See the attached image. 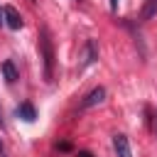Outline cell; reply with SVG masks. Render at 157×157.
Masks as SVG:
<instances>
[{
    "instance_id": "obj_1",
    "label": "cell",
    "mask_w": 157,
    "mask_h": 157,
    "mask_svg": "<svg viewBox=\"0 0 157 157\" xmlns=\"http://www.w3.org/2000/svg\"><path fill=\"white\" fill-rule=\"evenodd\" d=\"M39 54H42V64H44V81H52V76H54V47H52L47 29H42V34H39Z\"/></svg>"
},
{
    "instance_id": "obj_2",
    "label": "cell",
    "mask_w": 157,
    "mask_h": 157,
    "mask_svg": "<svg viewBox=\"0 0 157 157\" xmlns=\"http://www.w3.org/2000/svg\"><path fill=\"white\" fill-rule=\"evenodd\" d=\"M96 59H98V47H96V42H93V39H86V42H83V47H81V69L91 66Z\"/></svg>"
},
{
    "instance_id": "obj_3",
    "label": "cell",
    "mask_w": 157,
    "mask_h": 157,
    "mask_svg": "<svg viewBox=\"0 0 157 157\" xmlns=\"http://www.w3.org/2000/svg\"><path fill=\"white\" fill-rule=\"evenodd\" d=\"M2 17H5V25H7L10 29H22V25H25L22 15H20L12 5H5V7H2Z\"/></svg>"
},
{
    "instance_id": "obj_4",
    "label": "cell",
    "mask_w": 157,
    "mask_h": 157,
    "mask_svg": "<svg viewBox=\"0 0 157 157\" xmlns=\"http://www.w3.org/2000/svg\"><path fill=\"white\" fill-rule=\"evenodd\" d=\"M103 98H105V88H103V86H98V88H93V91L81 101V108H93V105L103 103Z\"/></svg>"
},
{
    "instance_id": "obj_5",
    "label": "cell",
    "mask_w": 157,
    "mask_h": 157,
    "mask_svg": "<svg viewBox=\"0 0 157 157\" xmlns=\"http://www.w3.org/2000/svg\"><path fill=\"white\" fill-rule=\"evenodd\" d=\"M113 147H115V155H118V157H132L130 142H128L125 135H115V137H113Z\"/></svg>"
},
{
    "instance_id": "obj_6",
    "label": "cell",
    "mask_w": 157,
    "mask_h": 157,
    "mask_svg": "<svg viewBox=\"0 0 157 157\" xmlns=\"http://www.w3.org/2000/svg\"><path fill=\"white\" fill-rule=\"evenodd\" d=\"M2 76H5V81H7V83H15V81L20 78L17 66L12 64V59H5V61H2Z\"/></svg>"
},
{
    "instance_id": "obj_7",
    "label": "cell",
    "mask_w": 157,
    "mask_h": 157,
    "mask_svg": "<svg viewBox=\"0 0 157 157\" xmlns=\"http://www.w3.org/2000/svg\"><path fill=\"white\" fill-rule=\"evenodd\" d=\"M17 115H20L22 120L32 123V120L37 118V110H34V105H32V103H20V105H17Z\"/></svg>"
},
{
    "instance_id": "obj_8",
    "label": "cell",
    "mask_w": 157,
    "mask_h": 157,
    "mask_svg": "<svg viewBox=\"0 0 157 157\" xmlns=\"http://www.w3.org/2000/svg\"><path fill=\"white\" fill-rule=\"evenodd\" d=\"M157 15V0H147L145 5H142V12H140V20L142 22H147V20H152Z\"/></svg>"
},
{
    "instance_id": "obj_9",
    "label": "cell",
    "mask_w": 157,
    "mask_h": 157,
    "mask_svg": "<svg viewBox=\"0 0 157 157\" xmlns=\"http://www.w3.org/2000/svg\"><path fill=\"white\" fill-rule=\"evenodd\" d=\"M118 2H120V0H110V10H113V12L118 10Z\"/></svg>"
},
{
    "instance_id": "obj_10",
    "label": "cell",
    "mask_w": 157,
    "mask_h": 157,
    "mask_svg": "<svg viewBox=\"0 0 157 157\" xmlns=\"http://www.w3.org/2000/svg\"><path fill=\"white\" fill-rule=\"evenodd\" d=\"M78 157H93L91 152H78Z\"/></svg>"
},
{
    "instance_id": "obj_11",
    "label": "cell",
    "mask_w": 157,
    "mask_h": 157,
    "mask_svg": "<svg viewBox=\"0 0 157 157\" xmlns=\"http://www.w3.org/2000/svg\"><path fill=\"white\" fill-rule=\"evenodd\" d=\"M0 25H5V17H2V10H0Z\"/></svg>"
},
{
    "instance_id": "obj_12",
    "label": "cell",
    "mask_w": 157,
    "mask_h": 157,
    "mask_svg": "<svg viewBox=\"0 0 157 157\" xmlns=\"http://www.w3.org/2000/svg\"><path fill=\"white\" fill-rule=\"evenodd\" d=\"M0 155H2V140H0Z\"/></svg>"
}]
</instances>
